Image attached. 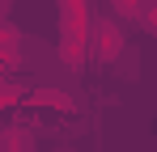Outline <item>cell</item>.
Segmentation results:
<instances>
[{
  "label": "cell",
  "mask_w": 157,
  "mask_h": 152,
  "mask_svg": "<svg viewBox=\"0 0 157 152\" xmlns=\"http://www.w3.org/2000/svg\"><path fill=\"white\" fill-rule=\"evenodd\" d=\"M85 42L94 47V55H98V59H119V51H123V25L110 21V17H98V21L89 25Z\"/></svg>",
  "instance_id": "1"
},
{
  "label": "cell",
  "mask_w": 157,
  "mask_h": 152,
  "mask_svg": "<svg viewBox=\"0 0 157 152\" xmlns=\"http://www.w3.org/2000/svg\"><path fill=\"white\" fill-rule=\"evenodd\" d=\"M55 55H59V63H64V68H72V72H77V68H85V55H89V47H85V38H81L77 30H68Z\"/></svg>",
  "instance_id": "2"
},
{
  "label": "cell",
  "mask_w": 157,
  "mask_h": 152,
  "mask_svg": "<svg viewBox=\"0 0 157 152\" xmlns=\"http://www.w3.org/2000/svg\"><path fill=\"white\" fill-rule=\"evenodd\" d=\"M0 152H34V135L26 127H9L0 135Z\"/></svg>",
  "instance_id": "3"
},
{
  "label": "cell",
  "mask_w": 157,
  "mask_h": 152,
  "mask_svg": "<svg viewBox=\"0 0 157 152\" xmlns=\"http://www.w3.org/2000/svg\"><path fill=\"white\" fill-rule=\"evenodd\" d=\"M38 101L43 106H59V110H72V97L59 93V89H38Z\"/></svg>",
  "instance_id": "4"
}]
</instances>
